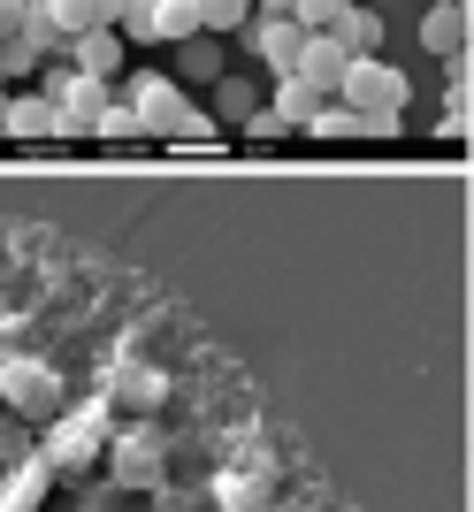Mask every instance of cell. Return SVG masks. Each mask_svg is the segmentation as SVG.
Wrapping results in <instances>:
<instances>
[{"mask_svg":"<svg viewBox=\"0 0 474 512\" xmlns=\"http://www.w3.org/2000/svg\"><path fill=\"white\" fill-rule=\"evenodd\" d=\"M46 107H54L62 138H92L100 107H108V85H100V77H77V69H46Z\"/></svg>","mask_w":474,"mask_h":512,"instance_id":"obj_3","label":"cell"},{"mask_svg":"<svg viewBox=\"0 0 474 512\" xmlns=\"http://www.w3.org/2000/svg\"><path fill=\"white\" fill-rule=\"evenodd\" d=\"M337 16H345V0H291V23H299V31H329Z\"/></svg>","mask_w":474,"mask_h":512,"instance_id":"obj_16","label":"cell"},{"mask_svg":"<svg viewBox=\"0 0 474 512\" xmlns=\"http://www.w3.org/2000/svg\"><path fill=\"white\" fill-rule=\"evenodd\" d=\"M8 138H62V123H54L46 92H23V100H8Z\"/></svg>","mask_w":474,"mask_h":512,"instance_id":"obj_11","label":"cell"},{"mask_svg":"<svg viewBox=\"0 0 474 512\" xmlns=\"http://www.w3.org/2000/svg\"><path fill=\"white\" fill-rule=\"evenodd\" d=\"M345 46L329 39V31H306V46H299V62H291V77H306V85L322 92V100H337V77H345Z\"/></svg>","mask_w":474,"mask_h":512,"instance_id":"obj_5","label":"cell"},{"mask_svg":"<svg viewBox=\"0 0 474 512\" xmlns=\"http://www.w3.org/2000/svg\"><path fill=\"white\" fill-rule=\"evenodd\" d=\"M421 46H429V54H459V46H467V8H459V0L429 8V16H421Z\"/></svg>","mask_w":474,"mask_h":512,"instance_id":"obj_9","label":"cell"},{"mask_svg":"<svg viewBox=\"0 0 474 512\" xmlns=\"http://www.w3.org/2000/svg\"><path fill=\"white\" fill-rule=\"evenodd\" d=\"M23 8H39V0H23Z\"/></svg>","mask_w":474,"mask_h":512,"instance_id":"obj_24","label":"cell"},{"mask_svg":"<svg viewBox=\"0 0 474 512\" xmlns=\"http://www.w3.org/2000/svg\"><path fill=\"white\" fill-rule=\"evenodd\" d=\"M314 107H322V92L306 85V77H276V107H268V115H283L291 130H306V123H314Z\"/></svg>","mask_w":474,"mask_h":512,"instance_id":"obj_12","label":"cell"},{"mask_svg":"<svg viewBox=\"0 0 474 512\" xmlns=\"http://www.w3.org/2000/svg\"><path fill=\"white\" fill-rule=\"evenodd\" d=\"M92 138H146V130H138V115H130V100H108L100 123H92Z\"/></svg>","mask_w":474,"mask_h":512,"instance_id":"obj_15","label":"cell"},{"mask_svg":"<svg viewBox=\"0 0 474 512\" xmlns=\"http://www.w3.org/2000/svg\"><path fill=\"white\" fill-rule=\"evenodd\" d=\"M199 8V31L207 39H237L245 23H253V0H192Z\"/></svg>","mask_w":474,"mask_h":512,"instance_id":"obj_13","label":"cell"},{"mask_svg":"<svg viewBox=\"0 0 474 512\" xmlns=\"http://www.w3.org/2000/svg\"><path fill=\"white\" fill-rule=\"evenodd\" d=\"M215 85H222V115L245 123V115H253V85H245V77H215Z\"/></svg>","mask_w":474,"mask_h":512,"instance_id":"obj_18","label":"cell"},{"mask_svg":"<svg viewBox=\"0 0 474 512\" xmlns=\"http://www.w3.org/2000/svg\"><path fill=\"white\" fill-rule=\"evenodd\" d=\"M253 16H291V0H253Z\"/></svg>","mask_w":474,"mask_h":512,"instance_id":"obj_22","label":"cell"},{"mask_svg":"<svg viewBox=\"0 0 474 512\" xmlns=\"http://www.w3.org/2000/svg\"><path fill=\"white\" fill-rule=\"evenodd\" d=\"M23 16H31L23 0H0V39H16V31H23Z\"/></svg>","mask_w":474,"mask_h":512,"instance_id":"obj_21","label":"cell"},{"mask_svg":"<svg viewBox=\"0 0 474 512\" xmlns=\"http://www.w3.org/2000/svg\"><path fill=\"white\" fill-rule=\"evenodd\" d=\"M39 23L54 31V39H85V31H100V16H92V0H39Z\"/></svg>","mask_w":474,"mask_h":512,"instance_id":"obj_10","label":"cell"},{"mask_svg":"<svg viewBox=\"0 0 474 512\" xmlns=\"http://www.w3.org/2000/svg\"><path fill=\"white\" fill-rule=\"evenodd\" d=\"M314 138H322V146H360V138H375V123H360V115H352V107H337V100H322L314 107Z\"/></svg>","mask_w":474,"mask_h":512,"instance_id":"obj_8","label":"cell"},{"mask_svg":"<svg viewBox=\"0 0 474 512\" xmlns=\"http://www.w3.org/2000/svg\"><path fill=\"white\" fill-rule=\"evenodd\" d=\"M245 130H253V146H260V138H283L291 123H283V115H268V107H253V115H245Z\"/></svg>","mask_w":474,"mask_h":512,"instance_id":"obj_19","label":"cell"},{"mask_svg":"<svg viewBox=\"0 0 474 512\" xmlns=\"http://www.w3.org/2000/svg\"><path fill=\"white\" fill-rule=\"evenodd\" d=\"M0 138H8V92H0Z\"/></svg>","mask_w":474,"mask_h":512,"instance_id":"obj_23","label":"cell"},{"mask_svg":"<svg viewBox=\"0 0 474 512\" xmlns=\"http://www.w3.org/2000/svg\"><path fill=\"white\" fill-rule=\"evenodd\" d=\"M62 54H69V69H77V77H100V85H115V77H123V31H85V39H69Z\"/></svg>","mask_w":474,"mask_h":512,"instance_id":"obj_6","label":"cell"},{"mask_svg":"<svg viewBox=\"0 0 474 512\" xmlns=\"http://www.w3.org/2000/svg\"><path fill=\"white\" fill-rule=\"evenodd\" d=\"M184 77H192V85L230 77V69H222V39H207V31H199V39H184Z\"/></svg>","mask_w":474,"mask_h":512,"instance_id":"obj_14","label":"cell"},{"mask_svg":"<svg viewBox=\"0 0 474 512\" xmlns=\"http://www.w3.org/2000/svg\"><path fill=\"white\" fill-rule=\"evenodd\" d=\"M329 39L345 46L352 62H367V54H383V16H375L367 0H345V16L329 23Z\"/></svg>","mask_w":474,"mask_h":512,"instance_id":"obj_7","label":"cell"},{"mask_svg":"<svg viewBox=\"0 0 474 512\" xmlns=\"http://www.w3.org/2000/svg\"><path fill=\"white\" fill-rule=\"evenodd\" d=\"M237 39L253 46V54L276 69V77H291V62H299V46H306V31H299L291 16H253L245 31H237Z\"/></svg>","mask_w":474,"mask_h":512,"instance_id":"obj_4","label":"cell"},{"mask_svg":"<svg viewBox=\"0 0 474 512\" xmlns=\"http://www.w3.org/2000/svg\"><path fill=\"white\" fill-rule=\"evenodd\" d=\"M130 8H138V0H92V16H100V31H115V23H123Z\"/></svg>","mask_w":474,"mask_h":512,"instance_id":"obj_20","label":"cell"},{"mask_svg":"<svg viewBox=\"0 0 474 512\" xmlns=\"http://www.w3.org/2000/svg\"><path fill=\"white\" fill-rule=\"evenodd\" d=\"M130 115H138V130H161L176 146H207V138H215V123H207L199 107H184L176 77H130Z\"/></svg>","mask_w":474,"mask_h":512,"instance_id":"obj_2","label":"cell"},{"mask_svg":"<svg viewBox=\"0 0 474 512\" xmlns=\"http://www.w3.org/2000/svg\"><path fill=\"white\" fill-rule=\"evenodd\" d=\"M115 451H123V474L138 482V474H153V451H161V444H153V436H123Z\"/></svg>","mask_w":474,"mask_h":512,"instance_id":"obj_17","label":"cell"},{"mask_svg":"<svg viewBox=\"0 0 474 512\" xmlns=\"http://www.w3.org/2000/svg\"><path fill=\"white\" fill-rule=\"evenodd\" d=\"M406 69H390L383 54H367V62H345V77H337V107H352L360 123H375V138H383L398 115H406Z\"/></svg>","mask_w":474,"mask_h":512,"instance_id":"obj_1","label":"cell"}]
</instances>
